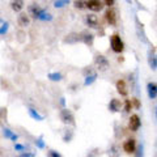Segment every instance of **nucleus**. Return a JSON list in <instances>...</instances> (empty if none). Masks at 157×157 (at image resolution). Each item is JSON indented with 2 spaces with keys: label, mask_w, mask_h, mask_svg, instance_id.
Segmentation results:
<instances>
[{
  "label": "nucleus",
  "mask_w": 157,
  "mask_h": 157,
  "mask_svg": "<svg viewBox=\"0 0 157 157\" xmlns=\"http://www.w3.org/2000/svg\"><path fill=\"white\" fill-rule=\"evenodd\" d=\"M110 46H111V50L114 52H118V54H121L124 50V43H123V41H122L119 34L115 33L110 37Z\"/></svg>",
  "instance_id": "f257e3e1"
},
{
  "label": "nucleus",
  "mask_w": 157,
  "mask_h": 157,
  "mask_svg": "<svg viewBox=\"0 0 157 157\" xmlns=\"http://www.w3.org/2000/svg\"><path fill=\"white\" fill-rule=\"evenodd\" d=\"M59 118L64 124L75 126V115L70 109H62L59 111Z\"/></svg>",
  "instance_id": "f03ea898"
},
{
  "label": "nucleus",
  "mask_w": 157,
  "mask_h": 157,
  "mask_svg": "<svg viewBox=\"0 0 157 157\" xmlns=\"http://www.w3.org/2000/svg\"><path fill=\"white\" fill-rule=\"evenodd\" d=\"M94 64L97 66V68L101 72H104L110 67V62L105 55H102V54H97V55L94 56Z\"/></svg>",
  "instance_id": "7ed1b4c3"
},
{
  "label": "nucleus",
  "mask_w": 157,
  "mask_h": 157,
  "mask_svg": "<svg viewBox=\"0 0 157 157\" xmlns=\"http://www.w3.org/2000/svg\"><path fill=\"white\" fill-rule=\"evenodd\" d=\"M105 18L107 24H110V25H117V21H118V16H117V11L114 8H109L107 11L105 12Z\"/></svg>",
  "instance_id": "20e7f679"
},
{
  "label": "nucleus",
  "mask_w": 157,
  "mask_h": 157,
  "mask_svg": "<svg viewBox=\"0 0 157 157\" xmlns=\"http://www.w3.org/2000/svg\"><path fill=\"white\" fill-rule=\"evenodd\" d=\"M85 8L90 9L93 12H100L104 8V3L98 2V0H89V2H85Z\"/></svg>",
  "instance_id": "39448f33"
},
{
  "label": "nucleus",
  "mask_w": 157,
  "mask_h": 157,
  "mask_svg": "<svg viewBox=\"0 0 157 157\" xmlns=\"http://www.w3.org/2000/svg\"><path fill=\"white\" fill-rule=\"evenodd\" d=\"M42 9H43V8L39 7L37 3H32L30 6L28 7V16H32L33 18L37 20V18L39 17V14H41Z\"/></svg>",
  "instance_id": "423d86ee"
},
{
  "label": "nucleus",
  "mask_w": 157,
  "mask_h": 157,
  "mask_svg": "<svg viewBox=\"0 0 157 157\" xmlns=\"http://www.w3.org/2000/svg\"><path fill=\"white\" fill-rule=\"evenodd\" d=\"M140 126H141V121H140V118L137 114H132L131 118H130V122H128V127H130V130L131 131H137L140 128Z\"/></svg>",
  "instance_id": "0eeeda50"
},
{
  "label": "nucleus",
  "mask_w": 157,
  "mask_h": 157,
  "mask_svg": "<svg viewBox=\"0 0 157 157\" xmlns=\"http://www.w3.org/2000/svg\"><path fill=\"white\" fill-rule=\"evenodd\" d=\"M123 151L126 152L127 155L135 153V151H136V140L135 139H127L123 143Z\"/></svg>",
  "instance_id": "6e6552de"
},
{
  "label": "nucleus",
  "mask_w": 157,
  "mask_h": 157,
  "mask_svg": "<svg viewBox=\"0 0 157 157\" xmlns=\"http://www.w3.org/2000/svg\"><path fill=\"white\" fill-rule=\"evenodd\" d=\"M3 135L6 139H9L11 141H13V143H16V141L18 140V135L16 134V132H13L11 128H8V127H4L3 128Z\"/></svg>",
  "instance_id": "1a4fd4ad"
},
{
  "label": "nucleus",
  "mask_w": 157,
  "mask_h": 157,
  "mask_svg": "<svg viewBox=\"0 0 157 157\" xmlns=\"http://www.w3.org/2000/svg\"><path fill=\"white\" fill-rule=\"evenodd\" d=\"M17 24H18V26H21V28H26V26H29V24H30V18H29V16L26 13L22 12V13L18 14Z\"/></svg>",
  "instance_id": "9d476101"
},
{
  "label": "nucleus",
  "mask_w": 157,
  "mask_h": 157,
  "mask_svg": "<svg viewBox=\"0 0 157 157\" xmlns=\"http://www.w3.org/2000/svg\"><path fill=\"white\" fill-rule=\"evenodd\" d=\"M80 39L85 43L86 46H92L93 42H94V36L89 32H84L82 34H80Z\"/></svg>",
  "instance_id": "9b49d317"
},
{
  "label": "nucleus",
  "mask_w": 157,
  "mask_h": 157,
  "mask_svg": "<svg viewBox=\"0 0 157 157\" xmlns=\"http://www.w3.org/2000/svg\"><path fill=\"white\" fill-rule=\"evenodd\" d=\"M147 92H148V97L151 100H155L157 97V85H156L155 81L148 82V85H147Z\"/></svg>",
  "instance_id": "f8f14e48"
},
{
  "label": "nucleus",
  "mask_w": 157,
  "mask_h": 157,
  "mask_svg": "<svg viewBox=\"0 0 157 157\" xmlns=\"http://www.w3.org/2000/svg\"><path fill=\"white\" fill-rule=\"evenodd\" d=\"M122 109V102L119 100H117V98H113V100H110L109 102V110L111 113H118L121 111Z\"/></svg>",
  "instance_id": "ddd939ff"
},
{
  "label": "nucleus",
  "mask_w": 157,
  "mask_h": 157,
  "mask_svg": "<svg viewBox=\"0 0 157 157\" xmlns=\"http://www.w3.org/2000/svg\"><path fill=\"white\" fill-rule=\"evenodd\" d=\"M85 22L89 28H97L98 26V17L96 16V14H86Z\"/></svg>",
  "instance_id": "4468645a"
},
{
  "label": "nucleus",
  "mask_w": 157,
  "mask_h": 157,
  "mask_svg": "<svg viewBox=\"0 0 157 157\" xmlns=\"http://www.w3.org/2000/svg\"><path fill=\"white\" fill-rule=\"evenodd\" d=\"M117 92L119 93L121 96H127L128 94V90H127V86H126V81L122 80V78L117 81Z\"/></svg>",
  "instance_id": "2eb2a0df"
},
{
  "label": "nucleus",
  "mask_w": 157,
  "mask_h": 157,
  "mask_svg": "<svg viewBox=\"0 0 157 157\" xmlns=\"http://www.w3.org/2000/svg\"><path fill=\"white\" fill-rule=\"evenodd\" d=\"M78 41H81L80 39V34L78 33H70V34H67L66 38H64V43H76Z\"/></svg>",
  "instance_id": "dca6fc26"
},
{
  "label": "nucleus",
  "mask_w": 157,
  "mask_h": 157,
  "mask_svg": "<svg viewBox=\"0 0 157 157\" xmlns=\"http://www.w3.org/2000/svg\"><path fill=\"white\" fill-rule=\"evenodd\" d=\"M28 113H29V115H30L34 121H39V122H41V121L45 119V117L41 115L36 109H33V107H29V109H28Z\"/></svg>",
  "instance_id": "f3484780"
},
{
  "label": "nucleus",
  "mask_w": 157,
  "mask_h": 157,
  "mask_svg": "<svg viewBox=\"0 0 157 157\" xmlns=\"http://www.w3.org/2000/svg\"><path fill=\"white\" fill-rule=\"evenodd\" d=\"M121 156V149L117 144H113L109 149V157H119Z\"/></svg>",
  "instance_id": "a211bd4d"
},
{
  "label": "nucleus",
  "mask_w": 157,
  "mask_h": 157,
  "mask_svg": "<svg viewBox=\"0 0 157 157\" xmlns=\"http://www.w3.org/2000/svg\"><path fill=\"white\" fill-rule=\"evenodd\" d=\"M37 20H41V21H51V20H52V16L47 12V9H46V8H43V9H42V12H41V14H39V17H38Z\"/></svg>",
  "instance_id": "6ab92c4d"
},
{
  "label": "nucleus",
  "mask_w": 157,
  "mask_h": 157,
  "mask_svg": "<svg viewBox=\"0 0 157 157\" xmlns=\"http://www.w3.org/2000/svg\"><path fill=\"white\" fill-rule=\"evenodd\" d=\"M47 77H48V80H51V81H60V80H63V75L60 72H50L47 75Z\"/></svg>",
  "instance_id": "aec40b11"
},
{
  "label": "nucleus",
  "mask_w": 157,
  "mask_h": 157,
  "mask_svg": "<svg viewBox=\"0 0 157 157\" xmlns=\"http://www.w3.org/2000/svg\"><path fill=\"white\" fill-rule=\"evenodd\" d=\"M96 78H97V73H90V75H86L85 76V81H84V85L88 86V85H92L93 82L96 81Z\"/></svg>",
  "instance_id": "412c9836"
},
{
  "label": "nucleus",
  "mask_w": 157,
  "mask_h": 157,
  "mask_svg": "<svg viewBox=\"0 0 157 157\" xmlns=\"http://www.w3.org/2000/svg\"><path fill=\"white\" fill-rule=\"evenodd\" d=\"M11 7L14 12H20L21 9L24 8V2H21V0H16V2H12L11 3Z\"/></svg>",
  "instance_id": "4be33fe9"
},
{
  "label": "nucleus",
  "mask_w": 157,
  "mask_h": 157,
  "mask_svg": "<svg viewBox=\"0 0 157 157\" xmlns=\"http://www.w3.org/2000/svg\"><path fill=\"white\" fill-rule=\"evenodd\" d=\"M149 67L152 68L153 71H156V67H157V60H156V56H155V54L152 55V52H149Z\"/></svg>",
  "instance_id": "5701e85b"
},
{
  "label": "nucleus",
  "mask_w": 157,
  "mask_h": 157,
  "mask_svg": "<svg viewBox=\"0 0 157 157\" xmlns=\"http://www.w3.org/2000/svg\"><path fill=\"white\" fill-rule=\"evenodd\" d=\"M70 4V2L68 0H56V2H54V7L55 8H63Z\"/></svg>",
  "instance_id": "b1692460"
},
{
  "label": "nucleus",
  "mask_w": 157,
  "mask_h": 157,
  "mask_svg": "<svg viewBox=\"0 0 157 157\" xmlns=\"http://www.w3.org/2000/svg\"><path fill=\"white\" fill-rule=\"evenodd\" d=\"M13 148H14V151H16V152H20V153H24V152H25V149H26V145L20 144V143H14Z\"/></svg>",
  "instance_id": "393cba45"
},
{
  "label": "nucleus",
  "mask_w": 157,
  "mask_h": 157,
  "mask_svg": "<svg viewBox=\"0 0 157 157\" xmlns=\"http://www.w3.org/2000/svg\"><path fill=\"white\" fill-rule=\"evenodd\" d=\"M34 144H36V147H37V148H39V149L45 148V141H43V137L42 136H39L38 139L36 140V143H34Z\"/></svg>",
  "instance_id": "a878e982"
},
{
  "label": "nucleus",
  "mask_w": 157,
  "mask_h": 157,
  "mask_svg": "<svg viewBox=\"0 0 157 157\" xmlns=\"http://www.w3.org/2000/svg\"><path fill=\"white\" fill-rule=\"evenodd\" d=\"M9 29V24L8 22H3V25L0 26V36H4Z\"/></svg>",
  "instance_id": "bb28decb"
},
{
  "label": "nucleus",
  "mask_w": 157,
  "mask_h": 157,
  "mask_svg": "<svg viewBox=\"0 0 157 157\" xmlns=\"http://www.w3.org/2000/svg\"><path fill=\"white\" fill-rule=\"evenodd\" d=\"M135 153H136V157H143L144 156V147H143V144L137 147V149L135 151Z\"/></svg>",
  "instance_id": "cd10ccee"
},
{
  "label": "nucleus",
  "mask_w": 157,
  "mask_h": 157,
  "mask_svg": "<svg viewBox=\"0 0 157 157\" xmlns=\"http://www.w3.org/2000/svg\"><path fill=\"white\" fill-rule=\"evenodd\" d=\"M72 136H73V131L72 130H68L67 132H66V135H64V137H63V140L66 141V143H68L71 139H72Z\"/></svg>",
  "instance_id": "c85d7f7f"
},
{
  "label": "nucleus",
  "mask_w": 157,
  "mask_h": 157,
  "mask_svg": "<svg viewBox=\"0 0 157 157\" xmlns=\"http://www.w3.org/2000/svg\"><path fill=\"white\" fill-rule=\"evenodd\" d=\"M47 157H63L58 151H54V149H50L47 151Z\"/></svg>",
  "instance_id": "c756f323"
},
{
  "label": "nucleus",
  "mask_w": 157,
  "mask_h": 157,
  "mask_svg": "<svg viewBox=\"0 0 157 157\" xmlns=\"http://www.w3.org/2000/svg\"><path fill=\"white\" fill-rule=\"evenodd\" d=\"M131 109H132V102L130 100H126L124 101V111L126 113H130Z\"/></svg>",
  "instance_id": "7c9ffc66"
},
{
  "label": "nucleus",
  "mask_w": 157,
  "mask_h": 157,
  "mask_svg": "<svg viewBox=\"0 0 157 157\" xmlns=\"http://www.w3.org/2000/svg\"><path fill=\"white\" fill-rule=\"evenodd\" d=\"M73 4H75V7L77 9H84L85 8V2H81V0H80V2H75Z\"/></svg>",
  "instance_id": "2f4dec72"
},
{
  "label": "nucleus",
  "mask_w": 157,
  "mask_h": 157,
  "mask_svg": "<svg viewBox=\"0 0 157 157\" xmlns=\"http://www.w3.org/2000/svg\"><path fill=\"white\" fill-rule=\"evenodd\" d=\"M18 157H36V155L33 152H24V153H20Z\"/></svg>",
  "instance_id": "473e14b6"
},
{
  "label": "nucleus",
  "mask_w": 157,
  "mask_h": 157,
  "mask_svg": "<svg viewBox=\"0 0 157 157\" xmlns=\"http://www.w3.org/2000/svg\"><path fill=\"white\" fill-rule=\"evenodd\" d=\"M114 0H106V2H105V4H106V6L107 7H109V8H113V6H114Z\"/></svg>",
  "instance_id": "72a5a7b5"
},
{
  "label": "nucleus",
  "mask_w": 157,
  "mask_h": 157,
  "mask_svg": "<svg viewBox=\"0 0 157 157\" xmlns=\"http://www.w3.org/2000/svg\"><path fill=\"white\" fill-rule=\"evenodd\" d=\"M134 104H135V106H136V107H140V104H139V101H137L136 98H134Z\"/></svg>",
  "instance_id": "f704fd0d"
},
{
  "label": "nucleus",
  "mask_w": 157,
  "mask_h": 157,
  "mask_svg": "<svg viewBox=\"0 0 157 157\" xmlns=\"http://www.w3.org/2000/svg\"><path fill=\"white\" fill-rule=\"evenodd\" d=\"M60 104H62V105H64V104H66V100H64V98H63V97L60 98Z\"/></svg>",
  "instance_id": "c9c22d12"
}]
</instances>
